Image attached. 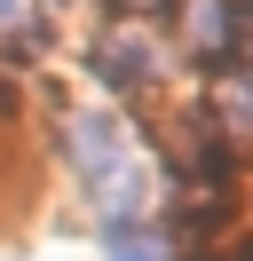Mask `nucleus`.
Masks as SVG:
<instances>
[{
    "mask_svg": "<svg viewBox=\"0 0 253 261\" xmlns=\"http://www.w3.org/2000/svg\"><path fill=\"white\" fill-rule=\"evenodd\" d=\"M63 150H71L79 190L95 198V190H103V182L127 166V127H119L111 111H79V119H71V135H63Z\"/></svg>",
    "mask_w": 253,
    "mask_h": 261,
    "instance_id": "obj_1",
    "label": "nucleus"
},
{
    "mask_svg": "<svg viewBox=\"0 0 253 261\" xmlns=\"http://www.w3.org/2000/svg\"><path fill=\"white\" fill-rule=\"evenodd\" d=\"M87 71L111 87V95H142V87H150V48H142V32H127V24L103 32L87 48Z\"/></svg>",
    "mask_w": 253,
    "mask_h": 261,
    "instance_id": "obj_2",
    "label": "nucleus"
},
{
    "mask_svg": "<svg viewBox=\"0 0 253 261\" xmlns=\"http://www.w3.org/2000/svg\"><path fill=\"white\" fill-rule=\"evenodd\" d=\"M95 238H103V253H111V261H174L166 222H150V214H135V222H103Z\"/></svg>",
    "mask_w": 253,
    "mask_h": 261,
    "instance_id": "obj_3",
    "label": "nucleus"
},
{
    "mask_svg": "<svg viewBox=\"0 0 253 261\" xmlns=\"http://www.w3.org/2000/svg\"><path fill=\"white\" fill-rule=\"evenodd\" d=\"M16 119H24V87L0 71V127H16Z\"/></svg>",
    "mask_w": 253,
    "mask_h": 261,
    "instance_id": "obj_4",
    "label": "nucleus"
},
{
    "mask_svg": "<svg viewBox=\"0 0 253 261\" xmlns=\"http://www.w3.org/2000/svg\"><path fill=\"white\" fill-rule=\"evenodd\" d=\"M119 16H158V8H174V0H111Z\"/></svg>",
    "mask_w": 253,
    "mask_h": 261,
    "instance_id": "obj_5",
    "label": "nucleus"
},
{
    "mask_svg": "<svg viewBox=\"0 0 253 261\" xmlns=\"http://www.w3.org/2000/svg\"><path fill=\"white\" fill-rule=\"evenodd\" d=\"M16 16H24V0H0V24H16Z\"/></svg>",
    "mask_w": 253,
    "mask_h": 261,
    "instance_id": "obj_6",
    "label": "nucleus"
},
{
    "mask_svg": "<svg viewBox=\"0 0 253 261\" xmlns=\"http://www.w3.org/2000/svg\"><path fill=\"white\" fill-rule=\"evenodd\" d=\"M47 8H71V0H47Z\"/></svg>",
    "mask_w": 253,
    "mask_h": 261,
    "instance_id": "obj_7",
    "label": "nucleus"
}]
</instances>
